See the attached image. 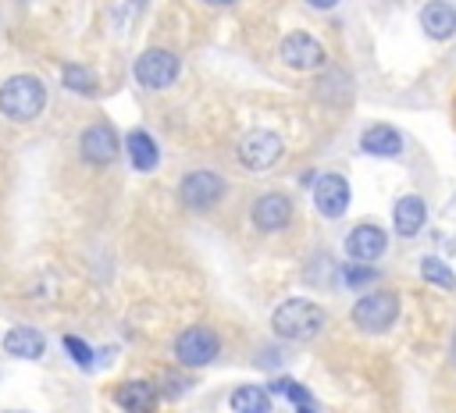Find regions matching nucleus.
Masks as SVG:
<instances>
[{
  "label": "nucleus",
  "instance_id": "f257e3e1",
  "mask_svg": "<svg viewBox=\"0 0 456 413\" xmlns=\"http://www.w3.org/2000/svg\"><path fill=\"white\" fill-rule=\"evenodd\" d=\"M324 320H328V317H324V310H321L314 299H285V303L274 310L271 328H274V335L285 338V342H310V338L321 335Z\"/></svg>",
  "mask_w": 456,
  "mask_h": 413
},
{
  "label": "nucleus",
  "instance_id": "f03ea898",
  "mask_svg": "<svg viewBox=\"0 0 456 413\" xmlns=\"http://www.w3.org/2000/svg\"><path fill=\"white\" fill-rule=\"evenodd\" d=\"M46 107V85L36 75H11L0 85V114L7 121H36Z\"/></svg>",
  "mask_w": 456,
  "mask_h": 413
},
{
  "label": "nucleus",
  "instance_id": "7ed1b4c3",
  "mask_svg": "<svg viewBox=\"0 0 456 413\" xmlns=\"http://www.w3.org/2000/svg\"><path fill=\"white\" fill-rule=\"evenodd\" d=\"M353 324L360 328V331H367V335H381V331H388L392 328V320L399 317V299H395V292H367V296H360L356 303H353Z\"/></svg>",
  "mask_w": 456,
  "mask_h": 413
},
{
  "label": "nucleus",
  "instance_id": "20e7f679",
  "mask_svg": "<svg viewBox=\"0 0 456 413\" xmlns=\"http://www.w3.org/2000/svg\"><path fill=\"white\" fill-rule=\"evenodd\" d=\"M235 157H239V164L249 167V171H267V167H274V164L285 157V142H281V135H274V132H267V128H253V132H246V135L239 139Z\"/></svg>",
  "mask_w": 456,
  "mask_h": 413
},
{
  "label": "nucleus",
  "instance_id": "39448f33",
  "mask_svg": "<svg viewBox=\"0 0 456 413\" xmlns=\"http://www.w3.org/2000/svg\"><path fill=\"white\" fill-rule=\"evenodd\" d=\"M178 57L171 53V50H164V46H153V50H146V53H139L135 57V78H139V85H146V89H167L175 78H178Z\"/></svg>",
  "mask_w": 456,
  "mask_h": 413
},
{
  "label": "nucleus",
  "instance_id": "423d86ee",
  "mask_svg": "<svg viewBox=\"0 0 456 413\" xmlns=\"http://www.w3.org/2000/svg\"><path fill=\"white\" fill-rule=\"evenodd\" d=\"M178 196H182V203H185L189 210L203 214V210H210V206L224 196V178H221L217 171H192V174L182 178Z\"/></svg>",
  "mask_w": 456,
  "mask_h": 413
},
{
  "label": "nucleus",
  "instance_id": "0eeeda50",
  "mask_svg": "<svg viewBox=\"0 0 456 413\" xmlns=\"http://www.w3.org/2000/svg\"><path fill=\"white\" fill-rule=\"evenodd\" d=\"M217 349H221L217 335H214L210 328H203V324H192V328H185V331L175 338V356H178V363H185V367H207V363L217 356Z\"/></svg>",
  "mask_w": 456,
  "mask_h": 413
},
{
  "label": "nucleus",
  "instance_id": "6e6552de",
  "mask_svg": "<svg viewBox=\"0 0 456 413\" xmlns=\"http://www.w3.org/2000/svg\"><path fill=\"white\" fill-rule=\"evenodd\" d=\"M281 61L289 68H296V71H317L328 61V53L310 32H289L281 39Z\"/></svg>",
  "mask_w": 456,
  "mask_h": 413
},
{
  "label": "nucleus",
  "instance_id": "1a4fd4ad",
  "mask_svg": "<svg viewBox=\"0 0 456 413\" xmlns=\"http://www.w3.org/2000/svg\"><path fill=\"white\" fill-rule=\"evenodd\" d=\"M118 150H121L118 132H114L107 121L89 125V128L82 132V139H78V153H82V160H89V164H110V160L118 157Z\"/></svg>",
  "mask_w": 456,
  "mask_h": 413
},
{
  "label": "nucleus",
  "instance_id": "9d476101",
  "mask_svg": "<svg viewBox=\"0 0 456 413\" xmlns=\"http://www.w3.org/2000/svg\"><path fill=\"white\" fill-rule=\"evenodd\" d=\"M249 217H253V228L256 231H281L289 221H292V199L285 196V192H264L256 203H253V210H249Z\"/></svg>",
  "mask_w": 456,
  "mask_h": 413
},
{
  "label": "nucleus",
  "instance_id": "9b49d317",
  "mask_svg": "<svg viewBox=\"0 0 456 413\" xmlns=\"http://www.w3.org/2000/svg\"><path fill=\"white\" fill-rule=\"evenodd\" d=\"M385 246H388V239L378 224H356L346 235V256L353 263H374L385 253Z\"/></svg>",
  "mask_w": 456,
  "mask_h": 413
},
{
  "label": "nucleus",
  "instance_id": "f8f14e48",
  "mask_svg": "<svg viewBox=\"0 0 456 413\" xmlns=\"http://www.w3.org/2000/svg\"><path fill=\"white\" fill-rule=\"evenodd\" d=\"M314 203H317V210L324 217H331V221L342 217L346 206H349V185H346V178L342 174H321L317 185H314Z\"/></svg>",
  "mask_w": 456,
  "mask_h": 413
},
{
  "label": "nucleus",
  "instance_id": "ddd939ff",
  "mask_svg": "<svg viewBox=\"0 0 456 413\" xmlns=\"http://www.w3.org/2000/svg\"><path fill=\"white\" fill-rule=\"evenodd\" d=\"M114 402L125 409V413H150L157 406V388L150 381H121L114 388Z\"/></svg>",
  "mask_w": 456,
  "mask_h": 413
},
{
  "label": "nucleus",
  "instance_id": "4468645a",
  "mask_svg": "<svg viewBox=\"0 0 456 413\" xmlns=\"http://www.w3.org/2000/svg\"><path fill=\"white\" fill-rule=\"evenodd\" d=\"M420 28H424L431 39H449V36L456 32V7L445 4V0L424 4V11H420Z\"/></svg>",
  "mask_w": 456,
  "mask_h": 413
},
{
  "label": "nucleus",
  "instance_id": "2eb2a0df",
  "mask_svg": "<svg viewBox=\"0 0 456 413\" xmlns=\"http://www.w3.org/2000/svg\"><path fill=\"white\" fill-rule=\"evenodd\" d=\"M392 221H395V231H399V235L413 239V235L424 228V221H428V203H424L420 196H403V199L392 206Z\"/></svg>",
  "mask_w": 456,
  "mask_h": 413
},
{
  "label": "nucleus",
  "instance_id": "dca6fc26",
  "mask_svg": "<svg viewBox=\"0 0 456 413\" xmlns=\"http://www.w3.org/2000/svg\"><path fill=\"white\" fill-rule=\"evenodd\" d=\"M360 146H363V153H370V157H399V153H403V135H399L392 125H370V128L360 135Z\"/></svg>",
  "mask_w": 456,
  "mask_h": 413
},
{
  "label": "nucleus",
  "instance_id": "f3484780",
  "mask_svg": "<svg viewBox=\"0 0 456 413\" xmlns=\"http://www.w3.org/2000/svg\"><path fill=\"white\" fill-rule=\"evenodd\" d=\"M4 349L7 356H18V360H39L46 349V338L36 328H11L4 335Z\"/></svg>",
  "mask_w": 456,
  "mask_h": 413
},
{
  "label": "nucleus",
  "instance_id": "a211bd4d",
  "mask_svg": "<svg viewBox=\"0 0 456 413\" xmlns=\"http://www.w3.org/2000/svg\"><path fill=\"white\" fill-rule=\"evenodd\" d=\"M125 146H128V160H132L139 171H150V167H157V160H160V150H157V142H153V139H150L142 128L128 132Z\"/></svg>",
  "mask_w": 456,
  "mask_h": 413
},
{
  "label": "nucleus",
  "instance_id": "6ab92c4d",
  "mask_svg": "<svg viewBox=\"0 0 456 413\" xmlns=\"http://www.w3.org/2000/svg\"><path fill=\"white\" fill-rule=\"evenodd\" d=\"M232 409L235 413H271V395L260 385H242L232 392Z\"/></svg>",
  "mask_w": 456,
  "mask_h": 413
},
{
  "label": "nucleus",
  "instance_id": "aec40b11",
  "mask_svg": "<svg viewBox=\"0 0 456 413\" xmlns=\"http://www.w3.org/2000/svg\"><path fill=\"white\" fill-rule=\"evenodd\" d=\"M61 82H64L71 93H82V96H93V93H96V75H93L89 68H82V64H64Z\"/></svg>",
  "mask_w": 456,
  "mask_h": 413
},
{
  "label": "nucleus",
  "instance_id": "412c9836",
  "mask_svg": "<svg viewBox=\"0 0 456 413\" xmlns=\"http://www.w3.org/2000/svg\"><path fill=\"white\" fill-rule=\"evenodd\" d=\"M420 274H424L431 285L445 288V292H452V288H456V274H452V271H449V263H442L438 256H424V260H420Z\"/></svg>",
  "mask_w": 456,
  "mask_h": 413
},
{
  "label": "nucleus",
  "instance_id": "4be33fe9",
  "mask_svg": "<svg viewBox=\"0 0 456 413\" xmlns=\"http://www.w3.org/2000/svg\"><path fill=\"white\" fill-rule=\"evenodd\" d=\"M274 392H285V395L296 402V413H317V409H314L317 402H314V395H310L303 385H296V381H278Z\"/></svg>",
  "mask_w": 456,
  "mask_h": 413
},
{
  "label": "nucleus",
  "instance_id": "5701e85b",
  "mask_svg": "<svg viewBox=\"0 0 456 413\" xmlns=\"http://www.w3.org/2000/svg\"><path fill=\"white\" fill-rule=\"evenodd\" d=\"M64 349H68V356H71L78 367H93V349H89L82 338H75V335H64Z\"/></svg>",
  "mask_w": 456,
  "mask_h": 413
},
{
  "label": "nucleus",
  "instance_id": "b1692460",
  "mask_svg": "<svg viewBox=\"0 0 456 413\" xmlns=\"http://www.w3.org/2000/svg\"><path fill=\"white\" fill-rule=\"evenodd\" d=\"M374 278H378L374 267H363V263H349V267H346V285H353V288H356V285H370Z\"/></svg>",
  "mask_w": 456,
  "mask_h": 413
},
{
  "label": "nucleus",
  "instance_id": "393cba45",
  "mask_svg": "<svg viewBox=\"0 0 456 413\" xmlns=\"http://www.w3.org/2000/svg\"><path fill=\"white\" fill-rule=\"evenodd\" d=\"M306 4H310V7H317V11H331L338 0H306Z\"/></svg>",
  "mask_w": 456,
  "mask_h": 413
},
{
  "label": "nucleus",
  "instance_id": "a878e982",
  "mask_svg": "<svg viewBox=\"0 0 456 413\" xmlns=\"http://www.w3.org/2000/svg\"><path fill=\"white\" fill-rule=\"evenodd\" d=\"M207 4H214V7H232L235 0H207Z\"/></svg>",
  "mask_w": 456,
  "mask_h": 413
},
{
  "label": "nucleus",
  "instance_id": "bb28decb",
  "mask_svg": "<svg viewBox=\"0 0 456 413\" xmlns=\"http://www.w3.org/2000/svg\"><path fill=\"white\" fill-rule=\"evenodd\" d=\"M452 363H456V335H452Z\"/></svg>",
  "mask_w": 456,
  "mask_h": 413
},
{
  "label": "nucleus",
  "instance_id": "cd10ccee",
  "mask_svg": "<svg viewBox=\"0 0 456 413\" xmlns=\"http://www.w3.org/2000/svg\"><path fill=\"white\" fill-rule=\"evenodd\" d=\"M7 413H25V409H7Z\"/></svg>",
  "mask_w": 456,
  "mask_h": 413
}]
</instances>
